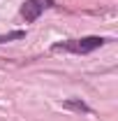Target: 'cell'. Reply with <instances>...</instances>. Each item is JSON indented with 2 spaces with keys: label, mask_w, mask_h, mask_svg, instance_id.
Here are the masks:
<instances>
[{
  "label": "cell",
  "mask_w": 118,
  "mask_h": 121,
  "mask_svg": "<svg viewBox=\"0 0 118 121\" xmlns=\"http://www.w3.org/2000/svg\"><path fill=\"white\" fill-rule=\"evenodd\" d=\"M49 7H53V0H26V2L21 5V16H23L28 23H32V21H37V19L42 16V12L49 9Z\"/></svg>",
  "instance_id": "obj_2"
},
{
  "label": "cell",
  "mask_w": 118,
  "mask_h": 121,
  "mask_svg": "<svg viewBox=\"0 0 118 121\" xmlns=\"http://www.w3.org/2000/svg\"><path fill=\"white\" fill-rule=\"evenodd\" d=\"M23 37H26V30H12V33L0 35V44H5V42H14V40H23Z\"/></svg>",
  "instance_id": "obj_4"
},
{
  "label": "cell",
  "mask_w": 118,
  "mask_h": 121,
  "mask_svg": "<svg viewBox=\"0 0 118 121\" xmlns=\"http://www.w3.org/2000/svg\"><path fill=\"white\" fill-rule=\"evenodd\" d=\"M109 42L106 37L100 35H88V37H76V40H65V42H56L51 47V51H65V54H76V56H88L95 49H100Z\"/></svg>",
  "instance_id": "obj_1"
},
{
  "label": "cell",
  "mask_w": 118,
  "mask_h": 121,
  "mask_svg": "<svg viewBox=\"0 0 118 121\" xmlns=\"http://www.w3.org/2000/svg\"><path fill=\"white\" fill-rule=\"evenodd\" d=\"M63 107L65 109H72V112H79V114H90L93 112L81 98H67V100H63Z\"/></svg>",
  "instance_id": "obj_3"
}]
</instances>
